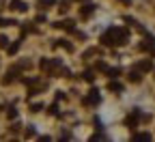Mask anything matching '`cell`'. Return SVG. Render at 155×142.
I'll use <instances>...</instances> for the list:
<instances>
[{"label": "cell", "instance_id": "6da1fadb", "mask_svg": "<svg viewBox=\"0 0 155 142\" xmlns=\"http://www.w3.org/2000/svg\"><path fill=\"white\" fill-rule=\"evenodd\" d=\"M129 39V32L125 28H108L101 35V43L104 45H125Z\"/></svg>", "mask_w": 155, "mask_h": 142}, {"label": "cell", "instance_id": "7a4b0ae2", "mask_svg": "<svg viewBox=\"0 0 155 142\" xmlns=\"http://www.w3.org/2000/svg\"><path fill=\"white\" fill-rule=\"evenodd\" d=\"M99 101H101L99 91H97V88H93V91H91V95L84 99V104H86V106H95V104H99Z\"/></svg>", "mask_w": 155, "mask_h": 142}, {"label": "cell", "instance_id": "3957f363", "mask_svg": "<svg viewBox=\"0 0 155 142\" xmlns=\"http://www.w3.org/2000/svg\"><path fill=\"white\" fill-rule=\"evenodd\" d=\"M11 9H13V11H19V13H24V11L28 9V5L22 2V0H11Z\"/></svg>", "mask_w": 155, "mask_h": 142}, {"label": "cell", "instance_id": "277c9868", "mask_svg": "<svg viewBox=\"0 0 155 142\" xmlns=\"http://www.w3.org/2000/svg\"><path fill=\"white\" fill-rule=\"evenodd\" d=\"M138 118H140V112L138 110H134L129 116H127V121H125V123L129 125V127H136V123H138Z\"/></svg>", "mask_w": 155, "mask_h": 142}, {"label": "cell", "instance_id": "5b68a950", "mask_svg": "<svg viewBox=\"0 0 155 142\" xmlns=\"http://www.w3.org/2000/svg\"><path fill=\"white\" fill-rule=\"evenodd\" d=\"M56 28H63V30H73V22L71 19H63V22H56Z\"/></svg>", "mask_w": 155, "mask_h": 142}, {"label": "cell", "instance_id": "8992f818", "mask_svg": "<svg viewBox=\"0 0 155 142\" xmlns=\"http://www.w3.org/2000/svg\"><path fill=\"white\" fill-rule=\"evenodd\" d=\"M93 11H95V7H93V5H86V7H82L80 15H82V17H88V15H91Z\"/></svg>", "mask_w": 155, "mask_h": 142}, {"label": "cell", "instance_id": "52a82bcc", "mask_svg": "<svg viewBox=\"0 0 155 142\" xmlns=\"http://www.w3.org/2000/svg\"><path fill=\"white\" fill-rule=\"evenodd\" d=\"M136 69H140V71H149V69H151V60H142V63L136 67Z\"/></svg>", "mask_w": 155, "mask_h": 142}, {"label": "cell", "instance_id": "ba28073f", "mask_svg": "<svg viewBox=\"0 0 155 142\" xmlns=\"http://www.w3.org/2000/svg\"><path fill=\"white\" fill-rule=\"evenodd\" d=\"M56 2V0H39V7H41V9H48V7H52Z\"/></svg>", "mask_w": 155, "mask_h": 142}, {"label": "cell", "instance_id": "9c48e42d", "mask_svg": "<svg viewBox=\"0 0 155 142\" xmlns=\"http://www.w3.org/2000/svg\"><path fill=\"white\" fill-rule=\"evenodd\" d=\"M140 78H142V75L138 73V69H134V71L129 73V80H131V82H138V80H140Z\"/></svg>", "mask_w": 155, "mask_h": 142}, {"label": "cell", "instance_id": "30bf717a", "mask_svg": "<svg viewBox=\"0 0 155 142\" xmlns=\"http://www.w3.org/2000/svg\"><path fill=\"white\" fill-rule=\"evenodd\" d=\"M13 24H17L15 19H2V17H0V28H2V26H13Z\"/></svg>", "mask_w": 155, "mask_h": 142}, {"label": "cell", "instance_id": "8fae6325", "mask_svg": "<svg viewBox=\"0 0 155 142\" xmlns=\"http://www.w3.org/2000/svg\"><path fill=\"white\" fill-rule=\"evenodd\" d=\"M108 75H110V78H119V75H121V69H119V67H114V69H108Z\"/></svg>", "mask_w": 155, "mask_h": 142}, {"label": "cell", "instance_id": "7c38bea8", "mask_svg": "<svg viewBox=\"0 0 155 142\" xmlns=\"http://www.w3.org/2000/svg\"><path fill=\"white\" fill-rule=\"evenodd\" d=\"M108 88H110V91H116V93H119V91H123V86H121L119 82H110V84H108Z\"/></svg>", "mask_w": 155, "mask_h": 142}, {"label": "cell", "instance_id": "4fadbf2b", "mask_svg": "<svg viewBox=\"0 0 155 142\" xmlns=\"http://www.w3.org/2000/svg\"><path fill=\"white\" fill-rule=\"evenodd\" d=\"M134 140H151V134H134Z\"/></svg>", "mask_w": 155, "mask_h": 142}, {"label": "cell", "instance_id": "5bb4252c", "mask_svg": "<svg viewBox=\"0 0 155 142\" xmlns=\"http://www.w3.org/2000/svg\"><path fill=\"white\" fill-rule=\"evenodd\" d=\"M82 78L86 80V82H93V80H95V75H93V71H84V73H82Z\"/></svg>", "mask_w": 155, "mask_h": 142}, {"label": "cell", "instance_id": "9a60e30c", "mask_svg": "<svg viewBox=\"0 0 155 142\" xmlns=\"http://www.w3.org/2000/svg\"><path fill=\"white\" fill-rule=\"evenodd\" d=\"M17 50H19V41H17V43H13V45H9V48H7V52H9V54H15V52H17Z\"/></svg>", "mask_w": 155, "mask_h": 142}, {"label": "cell", "instance_id": "2e32d148", "mask_svg": "<svg viewBox=\"0 0 155 142\" xmlns=\"http://www.w3.org/2000/svg\"><path fill=\"white\" fill-rule=\"evenodd\" d=\"M0 48H9V39L5 35H0Z\"/></svg>", "mask_w": 155, "mask_h": 142}, {"label": "cell", "instance_id": "e0dca14e", "mask_svg": "<svg viewBox=\"0 0 155 142\" xmlns=\"http://www.w3.org/2000/svg\"><path fill=\"white\" fill-rule=\"evenodd\" d=\"M7 116H9V118H15V116H17V110H15V108H11V110L7 112Z\"/></svg>", "mask_w": 155, "mask_h": 142}, {"label": "cell", "instance_id": "ac0fdd59", "mask_svg": "<svg viewBox=\"0 0 155 142\" xmlns=\"http://www.w3.org/2000/svg\"><path fill=\"white\" fill-rule=\"evenodd\" d=\"M41 108H43L41 104H32V106H30V110H32V112H39V110H41Z\"/></svg>", "mask_w": 155, "mask_h": 142}, {"label": "cell", "instance_id": "d6986e66", "mask_svg": "<svg viewBox=\"0 0 155 142\" xmlns=\"http://www.w3.org/2000/svg\"><path fill=\"white\" fill-rule=\"evenodd\" d=\"M58 45H63V48H65V50H69V52L73 50V48H71V43H67V41H61V43H58Z\"/></svg>", "mask_w": 155, "mask_h": 142}, {"label": "cell", "instance_id": "ffe728a7", "mask_svg": "<svg viewBox=\"0 0 155 142\" xmlns=\"http://www.w3.org/2000/svg\"><path fill=\"white\" fill-rule=\"evenodd\" d=\"M50 114H58V106H56V104L50 106Z\"/></svg>", "mask_w": 155, "mask_h": 142}]
</instances>
